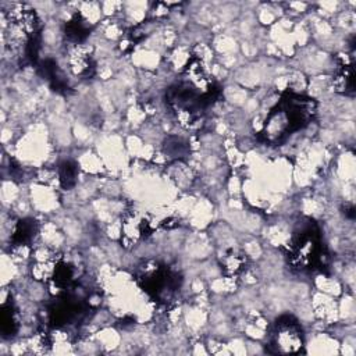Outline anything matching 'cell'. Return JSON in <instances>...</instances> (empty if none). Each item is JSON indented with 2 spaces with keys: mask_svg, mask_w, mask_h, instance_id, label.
<instances>
[{
  "mask_svg": "<svg viewBox=\"0 0 356 356\" xmlns=\"http://www.w3.org/2000/svg\"><path fill=\"white\" fill-rule=\"evenodd\" d=\"M303 345V335L299 323L291 316H282L274 324L270 334V346L274 352L295 353Z\"/></svg>",
  "mask_w": 356,
  "mask_h": 356,
  "instance_id": "1",
  "label": "cell"
},
{
  "mask_svg": "<svg viewBox=\"0 0 356 356\" xmlns=\"http://www.w3.org/2000/svg\"><path fill=\"white\" fill-rule=\"evenodd\" d=\"M76 165L71 161H64L58 168V179L64 188H70L75 184Z\"/></svg>",
  "mask_w": 356,
  "mask_h": 356,
  "instance_id": "2",
  "label": "cell"
}]
</instances>
